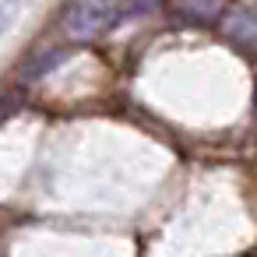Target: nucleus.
I'll return each mask as SVG.
<instances>
[{"label":"nucleus","instance_id":"obj_1","mask_svg":"<svg viewBox=\"0 0 257 257\" xmlns=\"http://www.w3.org/2000/svg\"><path fill=\"white\" fill-rule=\"evenodd\" d=\"M123 0H71L60 15V32L71 43H95L116 29Z\"/></svg>","mask_w":257,"mask_h":257},{"label":"nucleus","instance_id":"obj_2","mask_svg":"<svg viewBox=\"0 0 257 257\" xmlns=\"http://www.w3.org/2000/svg\"><path fill=\"white\" fill-rule=\"evenodd\" d=\"M232 0H166V11L183 25H215L229 15Z\"/></svg>","mask_w":257,"mask_h":257},{"label":"nucleus","instance_id":"obj_3","mask_svg":"<svg viewBox=\"0 0 257 257\" xmlns=\"http://www.w3.org/2000/svg\"><path fill=\"white\" fill-rule=\"evenodd\" d=\"M218 32H222L232 46L257 53V11L232 4V8H229V15L218 22Z\"/></svg>","mask_w":257,"mask_h":257},{"label":"nucleus","instance_id":"obj_4","mask_svg":"<svg viewBox=\"0 0 257 257\" xmlns=\"http://www.w3.org/2000/svg\"><path fill=\"white\" fill-rule=\"evenodd\" d=\"M64 60H67L64 50H39V53H32V60L22 67V81H39V78H46L53 67H60Z\"/></svg>","mask_w":257,"mask_h":257}]
</instances>
